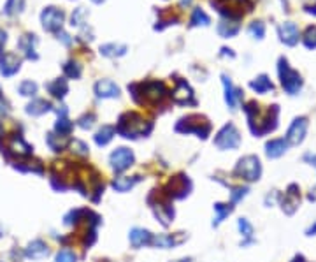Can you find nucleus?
I'll return each instance as SVG.
<instances>
[{
  "mask_svg": "<svg viewBox=\"0 0 316 262\" xmlns=\"http://www.w3.org/2000/svg\"><path fill=\"white\" fill-rule=\"evenodd\" d=\"M140 93H142V99H146L148 102H162L163 97L167 95V88L162 81H146V83L139 85Z\"/></svg>",
  "mask_w": 316,
  "mask_h": 262,
  "instance_id": "obj_7",
  "label": "nucleus"
},
{
  "mask_svg": "<svg viewBox=\"0 0 316 262\" xmlns=\"http://www.w3.org/2000/svg\"><path fill=\"white\" fill-rule=\"evenodd\" d=\"M57 262H76V255L70 250H61L57 255Z\"/></svg>",
  "mask_w": 316,
  "mask_h": 262,
  "instance_id": "obj_39",
  "label": "nucleus"
},
{
  "mask_svg": "<svg viewBox=\"0 0 316 262\" xmlns=\"http://www.w3.org/2000/svg\"><path fill=\"white\" fill-rule=\"evenodd\" d=\"M116 131H118L123 137H137V135H142V134H146V132L151 131V125L146 123L140 114L125 113L121 118H119Z\"/></svg>",
  "mask_w": 316,
  "mask_h": 262,
  "instance_id": "obj_1",
  "label": "nucleus"
},
{
  "mask_svg": "<svg viewBox=\"0 0 316 262\" xmlns=\"http://www.w3.org/2000/svg\"><path fill=\"white\" fill-rule=\"evenodd\" d=\"M298 201H300V194H298L297 185H290L288 192H286V196H285V201H283V210H285L288 215H292L295 210H297Z\"/></svg>",
  "mask_w": 316,
  "mask_h": 262,
  "instance_id": "obj_15",
  "label": "nucleus"
},
{
  "mask_svg": "<svg viewBox=\"0 0 316 262\" xmlns=\"http://www.w3.org/2000/svg\"><path fill=\"white\" fill-rule=\"evenodd\" d=\"M20 69H21V58L18 57L16 53H4L0 57V72L5 78L14 76Z\"/></svg>",
  "mask_w": 316,
  "mask_h": 262,
  "instance_id": "obj_10",
  "label": "nucleus"
},
{
  "mask_svg": "<svg viewBox=\"0 0 316 262\" xmlns=\"http://www.w3.org/2000/svg\"><path fill=\"white\" fill-rule=\"evenodd\" d=\"M176 131L186 132V134L195 132V134H198L200 137H207L211 127H209V123H207L204 118H200V116H188V118H183L178 125H176Z\"/></svg>",
  "mask_w": 316,
  "mask_h": 262,
  "instance_id": "obj_6",
  "label": "nucleus"
},
{
  "mask_svg": "<svg viewBox=\"0 0 316 262\" xmlns=\"http://www.w3.org/2000/svg\"><path fill=\"white\" fill-rule=\"evenodd\" d=\"M95 93L100 99H114L119 95V88L111 79H100L95 83Z\"/></svg>",
  "mask_w": 316,
  "mask_h": 262,
  "instance_id": "obj_11",
  "label": "nucleus"
},
{
  "mask_svg": "<svg viewBox=\"0 0 316 262\" xmlns=\"http://www.w3.org/2000/svg\"><path fill=\"white\" fill-rule=\"evenodd\" d=\"M286 148H288L286 139H272V141H269L267 146H265V152H267L269 158H277V157H281V155H285Z\"/></svg>",
  "mask_w": 316,
  "mask_h": 262,
  "instance_id": "obj_16",
  "label": "nucleus"
},
{
  "mask_svg": "<svg viewBox=\"0 0 316 262\" xmlns=\"http://www.w3.org/2000/svg\"><path fill=\"white\" fill-rule=\"evenodd\" d=\"M172 99H174L178 104H192V102H195L193 101L192 88H190L188 83L183 81V79H179L178 85H176L174 92H172Z\"/></svg>",
  "mask_w": 316,
  "mask_h": 262,
  "instance_id": "obj_12",
  "label": "nucleus"
},
{
  "mask_svg": "<svg viewBox=\"0 0 316 262\" xmlns=\"http://www.w3.org/2000/svg\"><path fill=\"white\" fill-rule=\"evenodd\" d=\"M139 181V176H134V178H128V176H121V178L114 179V190H118V192H128L134 185H137Z\"/></svg>",
  "mask_w": 316,
  "mask_h": 262,
  "instance_id": "obj_25",
  "label": "nucleus"
},
{
  "mask_svg": "<svg viewBox=\"0 0 316 262\" xmlns=\"http://www.w3.org/2000/svg\"><path fill=\"white\" fill-rule=\"evenodd\" d=\"M277 70H279L281 85H283V88H285L286 92H288L290 95L298 93V90L302 88V78H300V74H298L297 70H294L288 66L286 58H281L279 60V67H277Z\"/></svg>",
  "mask_w": 316,
  "mask_h": 262,
  "instance_id": "obj_2",
  "label": "nucleus"
},
{
  "mask_svg": "<svg viewBox=\"0 0 316 262\" xmlns=\"http://www.w3.org/2000/svg\"><path fill=\"white\" fill-rule=\"evenodd\" d=\"M239 143H241V135L234 123L225 125L215 137V144L219 150H234L239 146Z\"/></svg>",
  "mask_w": 316,
  "mask_h": 262,
  "instance_id": "obj_4",
  "label": "nucleus"
},
{
  "mask_svg": "<svg viewBox=\"0 0 316 262\" xmlns=\"http://www.w3.org/2000/svg\"><path fill=\"white\" fill-rule=\"evenodd\" d=\"M215 211L218 215H216V225H218L219 222H223V218L227 217V215H230V211H232V206L230 204H216L215 206Z\"/></svg>",
  "mask_w": 316,
  "mask_h": 262,
  "instance_id": "obj_34",
  "label": "nucleus"
},
{
  "mask_svg": "<svg viewBox=\"0 0 316 262\" xmlns=\"http://www.w3.org/2000/svg\"><path fill=\"white\" fill-rule=\"evenodd\" d=\"M48 255V246L44 245L42 241H32L28 248H26V257L34 259V261H39V259H44Z\"/></svg>",
  "mask_w": 316,
  "mask_h": 262,
  "instance_id": "obj_19",
  "label": "nucleus"
},
{
  "mask_svg": "<svg viewBox=\"0 0 316 262\" xmlns=\"http://www.w3.org/2000/svg\"><path fill=\"white\" fill-rule=\"evenodd\" d=\"M304 44L307 48H316V26H309L306 30V35H304Z\"/></svg>",
  "mask_w": 316,
  "mask_h": 262,
  "instance_id": "obj_36",
  "label": "nucleus"
},
{
  "mask_svg": "<svg viewBox=\"0 0 316 262\" xmlns=\"http://www.w3.org/2000/svg\"><path fill=\"white\" fill-rule=\"evenodd\" d=\"M4 114H7V104L0 99V116H4Z\"/></svg>",
  "mask_w": 316,
  "mask_h": 262,
  "instance_id": "obj_44",
  "label": "nucleus"
},
{
  "mask_svg": "<svg viewBox=\"0 0 316 262\" xmlns=\"http://www.w3.org/2000/svg\"><path fill=\"white\" fill-rule=\"evenodd\" d=\"M0 93H2V90H0Z\"/></svg>",
  "mask_w": 316,
  "mask_h": 262,
  "instance_id": "obj_50",
  "label": "nucleus"
},
{
  "mask_svg": "<svg viewBox=\"0 0 316 262\" xmlns=\"http://www.w3.org/2000/svg\"><path fill=\"white\" fill-rule=\"evenodd\" d=\"M63 22H65V14H63V11L58 7L49 5V7H46L42 13H40V23H42L44 30L60 32L61 26H63Z\"/></svg>",
  "mask_w": 316,
  "mask_h": 262,
  "instance_id": "obj_5",
  "label": "nucleus"
},
{
  "mask_svg": "<svg viewBox=\"0 0 316 262\" xmlns=\"http://www.w3.org/2000/svg\"><path fill=\"white\" fill-rule=\"evenodd\" d=\"M279 35H281V41L286 46H295L298 43V28L292 22H286L279 26Z\"/></svg>",
  "mask_w": 316,
  "mask_h": 262,
  "instance_id": "obj_13",
  "label": "nucleus"
},
{
  "mask_svg": "<svg viewBox=\"0 0 316 262\" xmlns=\"http://www.w3.org/2000/svg\"><path fill=\"white\" fill-rule=\"evenodd\" d=\"M134 162V153L128 148H118L116 152L111 153V166L116 173H121V171L128 169Z\"/></svg>",
  "mask_w": 316,
  "mask_h": 262,
  "instance_id": "obj_9",
  "label": "nucleus"
},
{
  "mask_svg": "<svg viewBox=\"0 0 316 262\" xmlns=\"http://www.w3.org/2000/svg\"><path fill=\"white\" fill-rule=\"evenodd\" d=\"M190 2H192V0H181V5H183V7L184 5H190Z\"/></svg>",
  "mask_w": 316,
  "mask_h": 262,
  "instance_id": "obj_47",
  "label": "nucleus"
},
{
  "mask_svg": "<svg viewBox=\"0 0 316 262\" xmlns=\"http://www.w3.org/2000/svg\"><path fill=\"white\" fill-rule=\"evenodd\" d=\"M69 37H70V35H67L65 32H58V39H61L65 44H70V43H72V39H69Z\"/></svg>",
  "mask_w": 316,
  "mask_h": 262,
  "instance_id": "obj_43",
  "label": "nucleus"
},
{
  "mask_svg": "<svg viewBox=\"0 0 316 262\" xmlns=\"http://www.w3.org/2000/svg\"><path fill=\"white\" fill-rule=\"evenodd\" d=\"M237 32H239V23H237V20L225 18V20H221V22L218 23V34L221 35V37H225V39L234 37Z\"/></svg>",
  "mask_w": 316,
  "mask_h": 262,
  "instance_id": "obj_17",
  "label": "nucleus"
},
{
  "mask_svg": "<svg viewBox=\"0 0 316 262\" xmlns=\"http://www.w3.org/2000/svg\"><path fill=\"white\" fill-rule=\"evenodd\" d=\"M63 72H65L69 78H74L78 79L79 76H81V66H79L78 62H67L65 66H63Z\"/></svg>",
  "mask_w": 316,
  "mask_h": 262,
  "instance_id": "obj_31",
  "label": "nucleus"
},
{
  "mask_svg": "<svg viewBox=\"0 0 316 262\" xmlns=\"http://www.w3.org/2000/svg\"><path fill=\"white\" fill-rule=\"evenodd\" d=\"M100 53L104 57H123L127 53V46L125 44H116V43H107L100 46Z\"/></svg>",
  "mask_w": 316,
  "mask_h": 262,
  "instance_id": "obj_20",
  "label": "nucleus"
},
{
  "mask_svg": "<svg viewBox=\"0 0 316 262\" xmlns=\"http://www.w3.org/2000/svg\"><path fill=\"white\" fill-rule=\"evenodd\" d=\"M92 2H95V4H102L104 0H92Z\"/></svg>",
  "mask_w": 316,
  "mask_h": 262,
  "instance_id": "obj_48",
  "label": "nucleus"
},
{
  "mask_svg": "<svg viewBox=\"0 0 316 262\" xmlns=\"http://www.w3.org/2000/svg\"><path fill=\"white\" fill-rule=\"evenodd\" d=\"M307 132V118L300 116V118H295L290 125L288 132H286V143L288 144H300L306 137Z\"/></svg>",
  "mask_w": 316,
  "mask_h": 262,
  "instance_id": "obj_8",
  "label": "nucleus"
},
{
  "mask_svg": "<svg viewBox=\"0 0 316 262\" xmlns=\"http://www.w3.org/2000/svg\"><path fill=\"white\" fill-rule=\"evenodd\" d=\"M88 16H90L88 9H84V7L74 9V13H72V16H70V25L78 26V28H83L88 22Z\"/></svg>",
  "mask_w": 316,
  "mask_h": 262,
  "instance_id": "obj_27",
  "label": "nucleus"
},
{
  "mask_svg": "<svg viewBox=\"0 0 316 262\" xmlns=\"http://www.w3.org/2000/svg\"><path fill=\"white\" fill-rule=\"evenodd\" d=\"M55 131L58 132V135H65L67 137V134L72 131V123H70L65 116H61V118L57 122V125H55Z\"/></svg>",
  "mask_w": 316,
  "mask_h": 262,
  "instance_id": "obj_33",
  "label": "nucleus"
},
{
  "mask_svg": "<svg viewBox=\"0 0 316 262\" xmlns=\"http://www.w3.org/2000/svg\"><path fill=\"white\" fill-rule=\"evenodd\" d=\"M223 87H225V101L230 106V109H236V99H241V92L234 90L232 83L227 76H223Z\"/></svg>",
  "mask_w": 316,
  "mask_h": 262,
  "instance_id": "obj_22",
  "label": "nucleus"
},
{
  "mask_svg": "<svg viewBox=\"0 0 316 262\" xmlns=\"http://www.w3.org/2000/svg\"><path fill=\"white\" fill-rule=\"evenodd\" d=\"M25 7V0H7L4 5V13L7 16H14V14H20Z\"/></svg>",
  "mask_w": 316,
  "mask_h": 262,
  "instance_id": "obj_30",
  "label": "nucleus"
},
{
  "mask_svg": "<svg viewBox=\"0 0 316 262\" xmlns=\"http://www.w3.org/2000/svg\"><path fill=\"white\" fill-rule=\"evenodd\" d=\"M236 173L241 176V178L248 179V181L258 179L260 175H262V166H260L258 157L248 155V157L241 158L239 164H237V167H236Z\"/></svg>",
  "mask_w": 316,
  "mask_h": 262,
  "instance_id": "obj_3",
  "label": "nucleus"
},
{
  "mask_svg": "<svg viewBox=\"0 0 316 262\" xmlns=\"http://www.w3.org/2000/svg\"><path fill=\"white\" fill-rule=\"evenodd\" d=\"M316 234V223L315 225H311V227L307 229V236H315Z\"/></svg>",
  "mask_w": 316,
  "mask_h": 262,
  "instance_id": "obj_45",
  "label": "nucleus"
},
{
  "mask_svg": "<svg viewBox=\"0 0 316 262\" xmlns=\"http://www.w3.org/2000/svg\"><path fill=\"white\" fill-rule=\"evenodd\" d=\"M18 90H20V93H21V95L30 97V95H35V92H37V85H35L34 81H23Z\"/></svg>",
  "mask_w": 316,
  "mask_h": 262,
  "instance_id": "obj_35",
  "label": "nucleus"
},
{
  "mask_svg": "<svg viewBox=\"0 0 316 262\" xmlns=\"http://www.w3.org/2000/svg\"><path fill=\"white\" fill-rule=\"evenodd\" d=\"M250 87L253 88L257 93H265V92H271V90H274V85H272V81L267 78V76H258L257 79H253L250 83Z\"/></svg>",
  "mask_w": 316,
  "mask_h": 262,
  "instance_id": "obj_24",
  "label": "nucleus"
},
{
  "mask_svg": "<svg viewBox=\"0 0 316 262\" xmlns=\"http://www.w3.org/2000/svg\"><path fill=\"white\" fill-rule=\"evenodd\" d=\"M5 43H7V32H5L4 28H0V53L4 49Z\"/></svg>",
  "mask_w": 316,
  "mask_h": 262,
  "instance_id": "obj_42",
  "label": "nucleus"
},
{
  "mask_svg": "<svg viewBox=\"0 0 316 262\" xmlns=\"http://www.w3.org/2000/svg\"><path fill=\"white\" fill-rule=\"evenodd\" d=\"M239 229H241V232L244 234L246 238H251V234H253V225H251V223L248 222L246 218L239 220Z\"/></svg>",
  "mask_w": 316,
  "mask_h": 262,
  "instance_id": "obj_38",
  "label": "nucleus"
},
{
  "mask_svg": "<svg viewBox=\"0 0 316 262\" xmlns=\"http://www.w3.org/2000/svg\"><path fill=\"white\" fill-rule=\"evenodd\" d=\"M153 243L158 248H169V246L176 245V240L172 236H167V234H160V236L153 238Z\"/></svg>",
  "mask_w": 316,
  "mask_h": 262,
  "instance_id": "obj_32",
  "label": "nucleus"
},
{
  "mask_svg": "<svg viewBox=\"0 0 316 262\" xmlns=\"http://www.w3.org/2000/svg\"><path fill=\"white\" fill-rule=\"evenodd\" d=\"M46 88H48V92L51 93L53 97H58V99L65 97L67 92H69V85H67V81L63 78L53 79L51 83L46 85Z\"/></svg>",
  "mask_w": 316,
  "mask_h": 262,
  "instance_id": "obj_18",
  "label": "nucleus"
},
{
  "mask_svg": "<svg viewBox=\"0 0 316 262\" xmlns=\"http://www.w3.org/2000/svg\"><path fill=\"white\" fill-rule=\"evenodd\" d=\"M9 150H13V153H18V155H30L32 153V148L25 143L23 137H20V135H14L13 139H11Z\"/></svg>",
  "mask_w": 316,
  "mask_h": 262,
  "instance_id": "obj_26",
  "label": "nucleus"
},
{
  "mask_svg": "<svg viewBox=\"0 0 316 262\" xmlns=\"http://www.w3.org/2000/svg\"><path fill=\"white\" fill-rule=\"evenodd\" d=\"M246 192H248V188H237L236 192L232 194V204H234V202L239 201L241 197H244V196H246Z\"/></svg>",
  "mask_w": 316,
  "mask_h": 262,
  "instance_id": "obj_41",
  "label": "nucleus"
},
{
  "mask_svg": "<svg viewBox=\"0 0 316 262\" xmlns=\"http://www.w3.org/2000/svg\"><path fill=\"white\" fill-rule=\"evenodd\" d=\"M190 23H192V26H207L211 23V18L207 16L204 11H202L200 7L193 9V14H192V20H190Z\"/></svg>",
  "mask_w": 316,
  "mask_h": 262,
  "instance_id": "obj_29",
  "label": "nucleus"
},
{
  "mask_svg": "<svg viewBox=\"0 0 316 262\" xmlns=\"http://www.w3.org/2000/svg\"><path fill=\"white\" fill-rule=\"evenodd\" d=\"M35 44H37V37L34 34H25L20 37L18 41V48L25 53L26 58H37V53H35Z\"/></svg>",
  "mask_w": 316,
  "mask_h": 262,
  "instance_id": "obj_14",
  "label": "nucleus"
},
{
  "mask_svg": "<svg viewBox=\"0 0 316 262\" xmlns=\"http://www.w3.org/2000/svg\"><path fill=\"white\" fill-rule=\"evenodd\" d=\"M93 120H95L93 114H86V116H83V118L79 120V125H81L83 129H90L93 125Z\"/></svg>",
  "mask_w": 316,
  "mask_h": 262,
  "instance_id": "obj_40",
  "label": "nucleus"
},
{
  "mask_svg": "<svg viewBox=\"0 0 316 262\" xmlns=\"http://www.w3.org/2000/svg\"><path fill=\"white\" fill-rule=\"evenodd\" d=\"M151 241H153V238H151V234H149L148 231H144V229H134V231L130 232V243L136 246V248H139V246H142V245H148Z\"/></svg>",
  "mask_w": 316,
  "mask_h": 262,
  "instance_id": "obj_21",
  "label": "nucleus"
},
{
  "mask_svg": "<svg viewBox=\"0 0 316 262\" xmlns=\"http://www.w3.org/2000/svg\"><path fill=\"white\" fill-rule=\"evenodd\" d=\"M49 109H51V104L42 101V99H35V101H32L30 104L26 106V113L32 114V116H40V114L48 113Z\"/></svg>",
  "mask_w": 316,
  "mask_h": 262,
  "instance_id": "obj_23",
  "label": "nucleus"
},
{
  "mask_svg": "<svg viewBox=\"0 0 316 262\" xmlns=\"http://www.w3.org/2000/svg\"><path fill=\"white\" fill-rule=\"evenodd\" d=\"M113 135H114V129L109 127V125H104L100 131L97 132L95 143L99 144V146H105V144H107L111 139H113Z\"/></svg>",
  "mask_w": 316,
  "mask_h": 262,
  "instance_id": "obj_28",
  "label": "nucleus"
},
{
  "mask_svg": "<svg viewBox=\"0 0 316 262\" xmlns=\"http://www.w3.org/2000/svg\"><path fill=\"white\" fill-rule=\"evenodd\" d=\"M292 262H304V257H302V255H297V257H295Z\"/></svg>",
  "mask_w": 316,
  "mask_h": 262,
  "instance_id": "obj_46",
  "label": "nucleus"
},
{
  "mask_svg": "<svg viewBox=\"0 0 316 262\" xmlns=\"http://www.w3.org/2000/svg\"><path fill=\"white\" fill-rule=\"evenodd\" d=\"M178 262H190L188 259H183V261H178Z\"/></svg>",
  "mask_w": 316,
  "mask_h": 262,
  "instance_id": "obj_49",
  "label": "nucleus"
},
{
  "mask_svg": "<svg viewBox=\"0 0 316 262\" xmlns=\"http://www.w3.org/2000/svg\"><path fill=\"white\" fill-rule=\"evenodd\" d=\"M248 30H250V34L253 35V37H257V39H262L263 35H265V26H263L262 22H253Z\"/></svg>",
  "mask_w": 316,
  "mask_h": 262,
  "instance_id": "obj_37",
  "label": "nucleus"
}]
</instances>
